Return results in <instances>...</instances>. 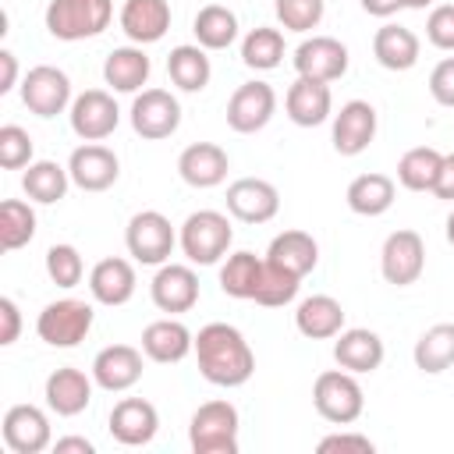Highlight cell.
Masks as SVG:
<instances>
[{"mask_svg": "<svg viewBox=\"0 0 454 454\" xmlns=\"http://www.w3.org/2000/svg\"><path fill=\"white\" fill-rule=\"evenodd\" d=\"M192 32L202 50H227L238 39V14L223 4H206V7H199Z\"/></svg>", "mask_w": 454, "mask_h": 454, "instance_id": "d590c367", "label": "cell"}, {"mask_svg": "<svg viewBox=\"0 0 454 454\" xmlns=\"http://www.w3.org/2000/svg\"><path fill=\"white\" fill-rule=\"evenodd\" d=\"M440 163H443V153H436L433 145H415L397 160V181L408 192H433L440 177Z\"/></svg>", "mask_w": 454, "mask_h": 454, "instance_id": "74e56055", "label": "cell"}, {"mask_svg": "<svg viewBox=\"0 0 454 454\" xmlns=\"http://www.w3.org/2000/svg\"><path fill=\"white\" fill-rule=\"evenodd\" d=\"M426 39L436 50H454V4H436L426 18Z\"/></svg>", "mask_w": 454, "mask_h": 454, "instance_id": "f6af8a7d", "label": "cell"}, {"mask_svg": "<svg viewBox=\"0 0 454 454\" xmlns=\"http://www.w3.org/2000/svg\"><path fill=\"white\" fill-rule=\"evenodd\" d=\"M238 408L231 401H206L188 422V443L195 454H238Z\"/></svg>", "mask_w": 454, "mask_h": 454, "instance_id": "3957f363", "label": "cell"}, {"mask_svg": "<svg viewBox=\"0 0 454 454\" xmlns=\"http://www.w3.org/2000/svg\"><path fill=\"white\" fill-rule=\"evenodd\" d=\"M259 277H262V259L255 252H234L220 266V291L227 298L252 301L255 298V287H259Z\"/></svg>", "mask_w": 454, "mask_h": 454, "instance_id": "8d00e7d4", "label": "cell"}, {"mask_svg": "<svg viewBox=\"0 0 454 454\" xmlns=\"http://www.w3.org/2000/svg\"><path fill=\"white\" fill-rule=\"evenodd\" d=\"M92 383H96V380H89V376H85L82 369H74V365L53 369V372L46 376V387H43L50 411H57L60 419L82 415V411L89 408V401H92Z\"/></svg>", "mask_w": 454, "mask_h": 454, "instance_id": "7402d4cb", "label": "cell"}, {"mask_svg": "<svg viewBox=\"0 0 454 454\" xmlns=\"http://www.w3.org/2000/svg\"><path fill=\"white\" fill-rule=\"evenodd\" d=\"M312 404L316 411L333 426H351L365 411V394L355 372L348 369H326L312 383Z\"/></svg>", "mask_w": 454, "mask_h": 454, "instance_id": "5b68a950", "label": "cell"}, {"mask_svg": "<svg viewBox=\"0 0 454 454\" xmlns=\"http://www.w3.org/2000/svg\"><path fill=\"white\" fill-rule=\"evenodd\" d=\"M92 305L82 301V298H60V301H50L39 319H35V333L39 340H46L50 348H74L89 337L92 330Z\"/></svg>", "mask_w": 454, "mask_h": 454, "instance_id": "52a82bcc", "label": "cell"}, {"mask_svg": "<svg viewBox=\"0 0 454 454\" xmlns=\"http://www.w3.org/2000/svg\"><path fill=\"white\" fill-rule=\"evenodd\" d=\"M67 174L82 192H106L121 174V163H117L114 149H106L99 142H85L71 153Z\"/></svg>", "mask_w": 454, "mask_h": 454, "instance_id": "ac0fdd59", "label": "cell"}, {"mask_svg": "<svg viewBox=\"0 0 454 454\" xmlns=\"http://www.w3.org/2000/svg\"><path fill=\"white\" fill-rule=\"evenodd\" d=\"M447 241H450V245H454V213H450V216H447Z\"/></svg>", "mask_w": 454, "mask_h": 454, "instance_id": "11a10c76", "label": "cell"}, {"mask_svg": "<svg viewBox=\"0 0 454 454\" xmlns=\"http://www.w3.org/2000/svg\"><path fill=\"white\" fill-rule=\"evenodd\" d=\"M433 195L454 202V153L443 156V163H440V177H436V184H433Z\"/></svg>", "mask_w": 454, "mask_h": 454, "instance_id": "681fc988", "label": "cell"}, {"mask_svg": "<svg viewBox=\"0 0 454 454\" xmlns=\"http://www.w3.org/2000/svg\"><path fill=\"white\" fill-rule=\"evenodd\" d=\"M131 128H135V135H142L149 142L170 138L181 128L177 96L167 92V89H142L135 96V103H131Z\"/></svg>", "mask_w": 454, "mask_h": 454, "instance_id": "ba28073f", "label": "cell"}, {"mask_svg": "<svg viewBox=\"0 0 454 454\" xmlns=\"http://www.w3.org/2000/svg\"><path fill=\"white\" fill-rule=\"evenodd\" d=\"M160 429V411L145 397H124L110 411V436L124 447H145Z\"/></svg>", "mask_w": 454, "mask_h": 454, "instance_id": "ffe728a7", "label": "cell"}, {"mask_svg": "<svg viewBox=\"0 0 454 454\" xmlns=\"http://www.w3.org/2000/svg\"><path fill=\"white\" fill-rule=\"evenodd\" d=\"M170 28V4L167 0H124L121 7V32L135 43H156Z\"/></svg>", "mask_w": 454, "mask_h": 454, "instance_id": "484cf974", "label": "cell"}, {"mask_svg": "<svg viewBox=\"0 0 454 454\" xmlns=\"http://www.w3.org/2000/svg\"><path fill=\"white\" fill-rule=\"evenodd\" d=\"M298 287H301V277H294V273L280 270L277 262L262 259V277H259V287H255V298L252 301L255 305H266V309H280V305L294 301Z\"/></svg>", "mask_w": 454, "mask_h": 454, "instance_id": "60d3db41", "label": "cell"}, {"mask_svg": "<svg viewBox=\"0 0 454 454\" xmlns=\"http://www.w3.org/2000/svg\"><path fill=\"white\" fill-rule=\"evenodd\" d=\"M4 443L14 454H43L46 447H53L46 411L35 404H11L4 411Z\"/></svg>", "mask_w": 454, "mask_h": 454, "instance_id": "4fadbf2b", "label": "cell"}, {"mask_svg": "<svg viewBox=\"0 0 454 454\" xmlns=\"http://www.w3.org/2000/svg\"><path fill=\"white\" fill-rule=\"evenodd\" d=\"M35 238V213L21 199H4L0 202V245L7 252L25 248Z\"/></svg>", "mask_w": 454, "mask_h": 454, "instance_id": "ab89813d", "label": "cell"}, {"mask_svg": "<svg viewBox=\"0 0 454 454\" xmlns=\"http://www.w3.org/2000/svg\"><path fill=\"white\" fill-rule=\"evenodd\" d=\"M376 443L362 433H330L319 440V454H372Z\"/></svg>", "mask_w": 454, "mask_h": 454, "instance_id": "bcb514c9", "label": "cell"}, {"mask_svg": "<svg viewBox=\"0 0 454 454\" xmlns=\"http://www.w3.org/2000/svg\"><path fill=\"white\" fill-rule=\"evenodd\" d=\"M142 351H145V358L170 365V362H181L195 351V333L181 319L167 316V319H156L142 330Z\"/></svg>", "mask_w": 454, "mask_h": 454, "instance_id": "d4e9b609", "label": "cell"}, {"mask_svg": "<svg viewBox=\"0 0 454 454\" xmlns=\"http://www.w3.org/2000/svg\"><path fill=\"white\" fill-rule=\"evenodd\" d=\"M124 245L131 252L135 262L142 266H163L177 245V234L170 227V220L160 213V209H142L128 220V231H124Z\"/></svg>", "mask_w": 454, "mask_h": 454, "instance_id": "8992f818", "label": "cell"}, {"mask_svg": "<svg viewBox=\"0 0 454 454\" xmlns=\"http://www.w3.org/2000/svg\"><path fill=\"white\" fill-rule=\"evenodd\" d=\"M376 138V106L365 99H348L333 114V149L340 156H358Z\"/></svg>", "mask_w": 454, "mask_h": 454, "instance_id": "2e32d148", "label": "cell"}, {"mask_svg": "<svg viewBox=\"0 0 454 454\" xmlns=\"http://www.w3.org/2000/svg\"><path fill=\"white\" fill-rule=\"evenodd\" d=\"M53 450L57 454H96L92 440H85V436H60V440H53Z\"/></svg>", "mask_w": 454, "mask_h": 454, "instance_id": "816d5d0a", "label": "cell"}, {"mask_svg": "<svg viewBox=\"0 0 454 454\" xmlns=\"http://www.w3.org/2000/svg\"><path fill=\"white\" fill-rule=\"evenodd\" d=\"M241 60L248 67H255V71H273L284 60V35H280V28H270V25L252 28L241 39Z\"/></svg>", "mask_w": 454, "mask_h": 454, "instance_id": "f35d334b", "label": "cell"}, {"mask_svg": "<svg viewBox=\"0 0 454 454\" xmlns=\"http://www.w3.org/2000/svg\"><path fill=\"white\" fill-rule=\"evenodd\" d=\"M231 241H234L231 220L220 209H199V213H192L181 223V234H177L181 252L188 255V262H199V266L220 262L227 255Z\"/></svg>", "mask_w": 454, "mask_h": 454, "instance_id": "277c9868", "label": "cell"}, {"mask_svg": "<svg viewBox=\"0 0 454 454\" xmlns=\"http://www.w3.org/2000/svg\"><path fill=\"white\" fill-rule=\"evenodd\" d=\"M167 74L181 92H202L209 85V78H213V67H209V57H206L202 46L181 43L167 57Z\"/></svg>", "mask_w": 454, "mask_h": 454, "instance_id": "d6a6232c", "label": "cell"}, {"mask_svg": "<svg viewBox=\"0 0 454 454\" xmlns=\"http://www.w3.org/2000/svg\"><path fill=\"white\" fill-rule=\"evenodd\" d=\"M426 270V241L419 231H394L383 241L380 252V273L394 287H408L422 277Z\"/></svg>", "mask_w": 454, "mask_h": 454, "instance_id": "9c48e42d", "label": "cell"}, {"mask_svg": "<svg viewBox=\"0 0 454 454\" xmlns=\"http://www.w3.org/2000/svg\"><path fill=\"white\" fill-rule=\"evenodd\" d=\"M67 184H71V174L67 167H60L57 160H32L28 170L21 174V188L32 202H43V206H53L67 195Z\"/></svg>", "mask_w": 454, "mask_h": 454, "instance_id": "836d02e7", "label": "cell"}, {"mask_svg": "<svg viewBox=\"0 0 454 454\" xmlns=\"http://www.w3.org/2000/svg\"><path fill=\"white\" fill-rule=\"evenodd\" d=\"M114 21V0H50L46 32L60 43H78L99 35Z\"/></svg>", "mask_w": 454, "mask_h": 454, "instance_id": "7a4b0ae2", "label": "cell"}, {"mask_svg": "<svg viewBox=\"0 0 454 454\" xmlns=\"http://www.w3.org/2000/svg\"><path fill=\"white\" fill-rule=\"evenodd\" d=\"M28 163H32V135L21 124H4L0 128V167L21 170Z\"/></svg>", "mask_w": 454, "mask_h": 454, "instance_id": "ee69618b", "label": "cell"}, {"mask_svg": "<svg viewBox=\"0 0 454 454\" xmlns=\"http://www.w3.org/2000/svg\"><path fill=\"white\" fill-rule=\"evenodd\" d=\"M227 209L241 223H266L280 209V192L262 177H238L227 188Z\"/></svg>", "mask_w": 454, "mask_h": 454, "instance_id": "e0dca14e", "label": "cell"}, {"mask_svg": "<svg viewBox=\"0 0 454 454\" xmlns=\"http://www.w3.org/2000/svg\"><path fill=\"white\" fill-rule=\"evenodd\" d=\"M383 355H387V348H383L380 333H372V330H365V326L340 330L337 340H333V358H337V365L348 369V372H355V376L376 372V369L383 365Z\"/></svg>", "mask_w": 454, "mask_h": 454, "instance_id": "603a6c76", "label": "cell"}, {"mask_svg": "<svg viewBox=\"0 0 454 454\" xmlns=\"http://www.w3.org/2000/svg\"><path fill=\"white\" fill-rule=\"evenodd\" d=\"M18 85V57L11 50H0V96Z\"/></svg>", "mask_w": 454, "mask_h": 454, "instance_id": "f907efd6", "label": "cell"}, {"mask_svg": "<svg viewBox=\"0 0 454 454\" xmlns=\"http://www.w3.org/2000/svg\"><path fill=\"white\" fill-rule=\"evenodd\" d=\"M411 358H415V369H422L426 376L447 372V369L454 365V323H436V326H429V330L415 340Z\"/></svg>", "mask_w": 454, "mask_h": 454, "instance_id": "e575fe53", "label": "cell"}, {"mask_svg": "<svg viewBox=\"0 0 454 454\" xmlns=\"http://www.w3.org/2000/svg\"><path fill=\"white\" fill-rule=\"evenodd\" d=\"M294 71L316 82H337L348 71V46L333 35H312L294 50Z\"/></svg>", "mask_w": 454, "mask_h": 454, "instance_id": "9a60e30c", "label": "cell"}, {"mask_svg": "<svg viewBox=\"0 0 454 454\" xmlns=\"http://www.w3.org/2000/svg\"><path fill=\"white\" fill-rule=\"evenodd\" d=\"M0 344L4 348H11L14 340H18V333H21V309H18V301L14 298H0Z\"/></svg>", "mask_w": 454, "mask_h": 454, "instance_id": "c3c4849f", "label": "cell"}, {"mask_svg": "<svg viewBox=\"0 0 454 454\" xmlns=\"http://www.w3.org/2000/svg\"><path fill=\"white\" fill-rule=\"evenodd\" d=\"M404 7V0H362V11L372 14V18H390Z\"/></svg>", "mask_w": 454, "mask_h": 454, "instance_id": "f5cc1de1", "label": "cell"}, {"mask_svg": "<svg viewBox=\"0 0 454 454\" xmlns=\"http://www.w3.org/2000/svg\"><path fill=\"white\" fill-rule=\"evenodd\" d=\"M149 71L153 64L142 46H117L103 60V78L114 92H138L149 82Z\"/></svg>", "mask_w": 454, "mask_h": 454, "instance_id": "f546056e", "label": "cell"}, {"mask_svg": "<svg viewBox=\"0 0 454 454\" xmlns=\"http://www.w3.org/2000/svg\"><path fill=\"white\" fill-rule=\"evenodd\" d=\"M429 4H436V0H404V7H415V11H426Z\"/></svg>", "mask_w": 454, "mask_h": 454, "instance_id": "db71d44e", "label": "cell"}, {"mask_svg": "<svg viewBox=\"0 0 454 454\" xmlns=\"http://www.w3.org/2000/svg\"><path fill=\"white\" fill-rule=\"evenodd\" d=\"M266 259L277 262L280 270L294 273V277H305L319 262V245H316V238L309 231H284V234H277L270 241Z\"/></svg>", "mask_w": 454, "mask_h": 454, "instance_id": "4dcf8cb0", "label": "cell"}, {"mask_svg": "<svg viewBox=\"0 0 454 454\" xmlns=\"http://www.w3.org/2000/svg\"><path fill=\"white\" fill-rule=\"evenodd\" d=\"M394 195H397V184L387 174H358L348 184L344 199H348V209L358 216H383L394 206Z\"/></svg>", "mask_w": 454, "mask_h": 454, "instance_id": "1f68e13d", "label": "cell"}, {"mask_svg": "<svg viewBox=\"0 0 454 454\" xmlns=\"http://www.w3.org/2000/svg\"><path fill=\"white\" fill-rule=\"evenodd\" d=\"M231 160L216 142H192L177 156V174L192 188H216L227 181Z\"/></svg>", "mask_w": 454, "mask_h": 454, "instance_id": "44dd1931", "label": "cell"}, {"mask_svg": "<svg viewBox=\"0 0 454 454\" xmlns=\"http://www.w3.org/2000/svg\"><path fill=\"white\" fill-rule=\"evenodd\" d=\"M273 114H277V92L266 82H245L227 99V124L238 135L262 131Z\"/></svg>", "mask_w": 454, "mask_h": 454, "instance_id": "8fae6325", "label": "cell"}, {"mask_svg": "<svg viewBox=\"0 0 454 454\" xmlns=\"http://www.w3.org/2000/svg\"><path fill=\"white\" fill-rule=\"evenodd\" d=\"M294 326L309 340H330L344 330V305L333 294H309L294 309Z\"/></svg>", "mask_w": 454, "mask_h": 454, "instance_id": "83f0119b", "label": "cell"}, {"mask_svg": "<svg viewBox=\"0 0 454 454\" xmlns=\"http://www.w3.org/2000/svg\"><path fill=\"white\" fill-rule=\"evenodd\" d=\"M135 284H138V280H135V266H131L128 259H121V255L99 259V262L92 266V273H89V291H92V298H96L99 305H110V309L131 301Z\"/></svg>", "mask_w": 454, "mask_h": 454, "instance_id": "4316f807", "label": "cell"}, {"mask_svg": "<svg viewBox=\"0 0 454 454\" xmlns=\"http://www.w3.org/2000/svg\"><path fill=\"white\" fill-rule=\"evenodd\" d=\"M273 11H277V21L287 32H309L323 21L326 0H277Z\"/></svg>", "mask_w": 454, "mask_h": 454, "instance_id": "7bdbcfd3", "label": "cell"}, {"mask_svg": "<svg viewBox=\"0 0 454 454\" xmlns=\"http://www.w3.org/2000/svg\"><path fill=\"white\" fill-rule=\"evenodd\" d=\"M21 103L35 114V117H57L64 114L74 99H71V78L53 67V64H39L21 78Z\"/></svg>", "mask_w": 454, "mask_h": 454, "instance_id": "30bf717a", "label": "cell"}, {"mask_svg": "<svg viewBox=\"0 0 454 454\" xmlns=\"http://www.w3.org/2000/svg\"><path fill=\"white\" fill-rule=\"evenodd\" d=\"M117 121H121V110H117L114 96L103 92V89H85L71 103V131L82 142H103V138H110L117 131Z\"/></svg>", "mask_w": 454, "mask_h": 454, "instance_id": "7c38bea8", "label": "cell"}, {"mask_svg": "<svg viewBox=\"0 0 454 454\" xmlns=\"http://www.w3.org/2000/svg\"><path fill=\"white\" fill-rule=\"evenodd\" d=\"M142 355L145 351H138L131 344H106L92 358V380H96V387H103L110 394H121V390L135 387L142 380Z\"/></svg>", "mask_w": 454, "mask_h": 454, "instance_id": "d6986e66", "label": "cell"}, {"mask_svg": "<svg viewBox=\"0 0 454 454\" xmlns=\"http://www.w3.org/2000/svg\"><path fill=\"white\" fill-rule=\"evenodd\" d=\"M195 362L213 387H227V390L248 383L255 372V355L245 333L231 323H206L195 333Z\"/></svg>", "mask_w": 454, "mask_h": 454, "instance_id": "6da1fadb", "label": "cell"}, {"mask_svg": "<svg viewBox=\"0 0 454 454\" xmlns=\"http://www.w3.org/2000/svg\"><path fill=\"white\" fill-rule=\"evenodd\" d=\"M284 110H287V117H291L298 128H316V124H323V121L333 114L330 85L298 74L294 85H291L287 96H284Z\"/></svg>", "mask_w": 454, "mask_h": 454, "instance_id": "cb8c5ba5", "label": "cell"}, {"mask_svg": "<svg viewBox=\"0 0 454 454\" xmlns=\"http://www.w3.org/2000/svg\"><path fill=\"white\" fill-rule=\"evenodd\" d=\"M149 294L160 312H170V316L192 312L199 301V277L184 262H163L149 284Z\"/></svg>", "mask_w": 454, "mask_h": 454, "instance_id": "5bb4252c", "label": "cell"}, {"mask_svg": "<svg viewBox=\"0 0 454 454\" xmlns=\"http://www.w3.org/2000/svg\"><path fill=\"white\" fill-rule=\"evenodd\" d=\"M419 53H422V43L411 28L404 25H394L387 21L383 28H376L372 35V57L380 60V67L387 71H408L419 64Z\"/></svg>", "mask_w": 454, "mask_h": 454, "instance_id": "f1b7e54d", "label": "cell"}, {"mask_svg": "<svg viewBox=\"0 0 454 454\" xmlns=\"http://www.w3.org/2000/svg\"><path fill=\"white\" fill-rule=\"evenodd\" d=\"M46 277L57 287H78L85 277V262L82 252L74 245H50L46 248Z\"/></svg>", "mask_w": 454, "mask_h": 454, "instance_id": "b9f144b4", "label": "cell"}, {"mask_svg": "<svg viewBox=\"0 0 454 454\" xmlns=\"http://www.w3.org/2000/svg\"><path fill=\"white\" fill-rule=\"evenodd\" d=\"M429 96L440 106H454V57H443L429 74Z\"/></svg>", "mask_w": 454, "mask_h": 454, "instance_id": "7dc6e473", "label": "cell"}]
</instances>
